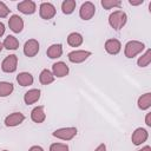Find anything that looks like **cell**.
I'll list each match as a JSON object with an SVG mask.
<instances>
[{
	"label": "cell",
	"instance_id": "obj_1",
	"mask_svg": "<svg viewBox=\"0 0 151 151\" xmlns=\"http://www.w3.org/2000/svg\"><path fill=\"white\" fill-rule=\"evenodd\" d=\"M126 21H127V15H126V13L124 11H120V9L114 11L109 17V24L116 31L122 29L125 26Z\"/></svg>",
	"mask_w": 151,
	"mask_h": 151
},
{
	"label": "cell",
	"instance_id": "obj_2",
	"mask_svg": "<svg viewBox=\"0 0 151 151\" xmlns=\"http://www.w3.org/2000/svg\"><path fill=\"white\" fill-rule=\"evenodd\" d=\"M145 48V45L142 42V41H138V40H130L126 42L125 45V48H124V54L126 58L131 59V58H134L136 55H138L139 53H142Z\"/></svg>",
	"mask_w": 151,
	"mask_h": 151
},
{
	"label": "cell",
	"instance_id": "obj_3",
	"mask_svg": "<svg viewBox=\"0 0 151 151\" xmlns=\"http://www.w3.org/2000/svg\"><path fill=\"white\" fill-rule=\"evenodd\" d=\"M52 136L55 138H59L61 140H71L77 136V127L70 126V127H61L57 129L52 132Z\"/></svg>",
	"mask_w": 151,
	"mask_h": 151
},
{
	"label": "cell",
	"instance_id": "obj_4",
	"mask_svg": "<svg viewBox=\"0 0 151 151\" xmlns=\"http://www.w3.org/2000/svg\"><path fill=\"white\" fill-rule=\"evenodd\" d=\"M18 66V57L15 54H9L7 55L2 63H1V70L6 73H13L15 72Z\"/></svg>",
	"mask_w": 151,
	"mask_h": 151
},
{
	"label": "cell",
	"instance_id": "obj_5",
	"mask_svg": "<svg viewBox=\"0 0 151 151\" xmlns=\"http://www.w3.org/2000/svg\"><path fill=\"white\" fill-rule=\"evenodd\" d=\"M91 52L90 51H84V50H76V51H72L67 54V58L71 63L73 64H80L83 61H85L88 57H91Z\"/></svg>",
	"mask_w": 151,
	"mask_h": 151
},
{
	"label": "cell",
	"instance_id": "obj_6",
	"mask_svg": "<svg viewBox=\"0 0 151 151\" xmlns=\"http://www.w3.org/2000/svg\"><path fill=\"white\" fill-rule=\"evenodd\" d=\"M55 7L51 2H41L39 7V14L44 20H50L55 15Z\"/></svg>",
	"mask_w": 151,
	"mask_h": 151
},
{
	"label": "cell",
	"instance_id": "obj_7",
	"mask_svg": "<svg viewBox=\"0 0 151 151\" xmlns=\"http://www.w3.org/2000/svg\"><path fill=\"white\" fill-rule=\"evenodd\" d=\"M96 13V6L94 4H92L91 1H86L81 5L80 9H79V17L83 20H90L93 18Z\"/></svg>",
	"mask_w": 151,
	"mask_h": 151
},
{
	"label": "cell",
	"instance_id": "obj_8",
	"mask_svg": "<svg viewBox=\"0 0 151 151\" xmlns=\"http://www.w3.org/2000/svg\"><path fill=\"white\" fill-rule=\"evenodd\" d=\"M39 48H40V47H39L38 40H35V39H29V40H27V41L25 42V45H24V53H25L26 57L33 58V57H35V55L38 54Z\"/></svg>",
	"mask_w": 151,
	"mask_h": 151
},
{
	"label": "cell",
	"instance_id": "obj_9",
	"mask_svg": "<svg viewBox=\"0 0 151 151\" xmlns=\"http://www.w3.org/2000/svg\"><path fill=\"white\" fill-rule=\"evenodd\" d=\"M147 138H149V132H147L145 129H143V127L136 129V130L133 131L132 136H131V140H132V143H133L136 146L142 145L143 143H145V142L147 140Z\"/></svg>",
	"mask_w": 151,
	"mask_h": 151
},
{
	"label": "cell",
	"instance_id": "obj_10",
	"mask_svg": "<svg viewBox=\"0 0 151 151\" xmlns=\"http://www.w3.org/2000/svg\"><path fill=\"white\" fill-rule=\"evenodd\" d=\"M70 68L68 66L64 63V61H57L52 65V73L54 76V78H64L68 74Z\"/></svg>",
	"mask_w": 151,
	"mask_h": 151
},
{
	"label": "cell",
	"instance_id": "obj_11",
	"mask_svg": "<svg viewBox=\"0 0 151 151\" xmlns=\"http://www.w3.org/2000/svg\"><path fill=\"white\" fill-rule=\"evenodd\" d=\"M24 120H25V116L21 112H13L5 118V125L8 127H14L20 125Z\"/></svg>",
	"mask_w": 151,
	"mask_h": 151
},
{
	"label": "cell",
	"instance_id": "obj_12",
	"mask_svg": "<svg viewBox=\"0 0 151 151\" xmlns=\"http://www.w3.org/2000/svg\"><path fill=\"white\" fill-rule=\"evenodd\" d=\"M8 26L11 28L12 32L14 33H20L24 28V20L21 17L17 15V14H13L9 19H8Z\"/></svg>",
	"mask_w": 151,
	"mask_h": 151
},
{
	"label": "cell",
	"instance_id": "obj_13",
	"mask_svg": "<svg viewBox=\"0 0 151 151\" xmlns=\"http://www.w3.org/2000/svg\"><path fill=\"white\" fill-rule=\"evenodd\" d=\"M18 9L22 14L29 15V14H33L37 11V5L32 0H24V1H21V2L18 4Z\"/></svg>",
	"mask_w": 151,
	"mask_h": 151
},
{
	"label": "cell",
	"instance_id": "obj_14",
	"mask_svg": "<svg viewBox=\"0 0 151 151\" xmlns=\"http://www.w3.org/2000/svg\"><path fill=\"white\" fill-rule=\"evenodd\" d=\"M120 50H122V44L118 39H107L105 41V51L109 54L116 55L120 52Z\"/></svg>",
	"mask_w": 151,
	"mask_h": 151
},
{
	"label": "cell",
	"instance_id": "obj_15",
	"mask_svg": "<svg viewBox=\"0 0 151 151\" xmlns=\"http://www.w3.org/2000/svg\"><path fill=\"white\" fill-rule=\"evenodd\" d=\"M41 91L39 88H31L24 94V101L26 105H32L40 99Z\"/></svg>",
	"mask_w": 151,
	"mask_h": 151
},
{
	"label": "cell",
	"instance_id": "obj_16",
	"mask_svg": "<svg viewBox=\"0 0 151 151\" xmlns=\"http://www.w3.org/2000/svg\"><path fill=\"white\" fill-rule=\"evenodd\" d=\"M31 119L37 123V124H41L44 123V120L46 119V113H45V109L42 105L40 106H35L32 111H31Z\"/></svg>",
	"mask_w": 151,
	"mask_h": 151
},
{
	"label": "cell",
	"instance_id": "obj_17",
	"mask_svg": "<svg viewBox=\"0 0 151 151\" xmlns=\"http://www.w3.org/2000/svg\"><path fill=\"white\" fill-rule=\"evenodd\" d=\"M46 54H47V57L50 59H58V58H60L61 54H63V46H61V44H53V45H51L47 48Z\"/></svg>",
	"mask_w": 151,
	"mask_h": 151
},
{
	"label": "cell",
	"instance_id": "obj_18",
	"mask_svg": "<svg viewBox=\"0 0 151 151\" xmlns=\"http://www.w3.org/2000/svg\"><path fill=\"white\" fill-rule=\"evenodd\" d=\"M17 81H18V84L20 86H24L25 87V86L32 85L33 81H34V79H33V76L31 73H28V72H21V73H19L17 76Z\"/></svg>",
	"mask_w": 151,
	"mask_h": 151
},
{
	"label": "cell",
	"instance_id": "obj_19",
	"mask_svg": "<svg viewBox=\"0 0 151 151\" xmlns=\"http://www.w3.org/2000/svg\"><path fill=\"white\" fill-rule=\"evenodd\" d=\"M83 35L78 32H72L68 34L67 37V44L71 46V47H79L81 44H83Z\"/></svg>",
	"mask_w": 151,
	"mask_h": 151
},
{
	"label": "cell",
	"instance_id": "obj_20",
	"mask_svg": "<svg viewBox=\"0 0 151 151\" xmlns=\"http://www.w3.org/2000/svg\"><path fill=\"white\" fill-rule=\"evenodd\" d=\"M137 104H138V107L142 111H145V110L150 109V106H151V93L150 92H146V93L142 94L138 98Z\"/></svg>",
	"mask_w": 151,
	"mask_h": 151
},
{
	"label": "cell",
	"instance_id": "obj_21",
	"mask_svg": "<svg viewBox=\"0 0 151 151\" xmlns=\"http://www.w3.org/2000/svg\"><path fill=\"white\" fill-rule=\"evenodd\" d=\"M2 46L6 48V50H12V51H15L19 48V40L14 37V35H7L2 42Z\"/></svg>",
	"mask_w": 151,
	"mask_h": 151
},
{
	"label": "cell",
	"instance_id": "obj_22",
	"mask_svg": "<svg viewBox=\"0 0 151 151\" xmlns=\"http://www.w3.org/2000/svg\"><path fill=\"white\" fill-rule=\"evenodd\" d=\"M39 81H40L42 85H48V84H51V83L54 81V76H53V73H52L50 70L44 68V70L40 72Z\"/></svg>",
	"mask_w": 151,
	"mask_h": 151
},
{
	"label": "cell",
	"instance_id": "obj_23",
	"mask_svg": "<svg viewBox=\"0 0 151 151\" xmlns=\"http://www.w3.org/2000/svg\"><path fill=\"white\" fill-rule=\"evenodd\" d=\"M14 90V86L12 83L8 81H0V97L5 98L8 97Z\"/></svg>",
	"mask_w": 151,
	"mask_h": 151
},
{
	"label": "cell",
	"instance_id": "obj_24",
	"mask_svg": "<svg viewBox=\"0 0 151 151\" xmlns=\"http://www.w3.org/2000/svg\"><path fill=\"white\" fill-rule=\"evenodd\" d=\"M150 63H151V50L147 48V50L145 51V53L142 54V55L138 58L137 65H138L139 67H146V66L150 65Z\"/></svg>",
	"mask_w": 151,
	"mask_h": 151
},
{
	"label": "cell",
	"instance_id": "obj_25",
	"mask_svg": "<svg viewBox=\"0 0 151 151\" xmlns=\"http://www.w3.org/2000/svg\"><path fill=\"white\" fill-rule=\"evenodd\" d=\"M76 1L74 0H65L61 2V11L64 14H71L76 9Z\"/></svg>",
	"mask_w": 151,
	"mask_h": 151
},
{
	"label": "cell",
	"instance_id": "obj_26",
	"mask_svg": "<svg viewBox=\"0 0 151 151\" xmlns=\"http://www.w3.org/2000/svg\"><path fill=\"white\" fill-rule=\"evenodd\" d=\"M100 4L104 7V9H112L114 7L122 6V1H119V0H101Z\"/></svg>",
	"mask_w": 151,
	"mask_h": 151
},
{
	"label": "cell",
	"instance_id": "obj_27",
	"mask_svg": "<svg viewBox=\"0 0 151 151\" xmlns=\"http://www.w3.org/2000/svg\"><path fill=\"white\" fill-rule=\"evenodd\" d=\"M50 151H70V147L64 143H53L50 146Z\"/></svg>",
	"mask_w": 151,
	"mask_h": 151
},
{
	"label": "cell",
	"instance_id": "obj_28",
	"mask_svg": "<svg viewBox=\"0 0 151 151\" xmlns=\"http://www.w3.org/2000/svg\"><path fill=\"white\" fill-rule=\"evenodd\" d=\"M9 12H11V9L6 6V4L0 1V18H6L9 14Z\"/></svg>",
	"mask_w": 151,
	"mask_h": 151
},
{
	"label": "cell",
	"instance_id": "obj_29",
	"mask_svg": "<svg viewBox=\"0 0 151 151\" xmlns=\"http://www.w3.org/2000/svg\"><path fill=\"white\" fill-rule=\"evenodd\" d=\"M145 124L150 127L151 126V113L149 112V113H146V116H145Z\"/></svg>",
	"mask_w": 151,
	"mask_h": 151
},
{
	"label": "cell",
	"instance_id": "obj_30",
	"mask_svg": "<svg viewBox=\"0 0 151 151\" xmlns=\"http://www.w3.org/2000/svg\"><path fill=\"white\" fill-rule=\"evenodd\" d=\"M28 151H44V149L41 146H39V145H33V146H31L28 149Z\"/></svg>",
	"mask_w": 151,
	"mask_h": 151
},
{
	"label": "cell",
	"instance_id": "obj_31",
	"mask_svg": "<svg viewBox=\"0 0 151 151\" xmlns=\"http://www.w3.org/2000/svg\"><path fill=\"white\" fill-rule=\"evenodd\" d=\"M144 2V0H138V1H133V0H129V4L132 5V6H138V5H142Z\"/></svg>",
	"mask_w": 151,
	"mask_h": 151
},
{
	"label": "cell",
	"instance_id": "obj_32",
	"mask_svg": "<svg viewBox=\"0 0 151 151\" xmlns=\"http://www.w3.org/2000/svg\"><path fill=\"white\" fill-rule=\"evenodd\" d=\"M94 151H106V145L105 144H99Z\"/></svg>",
	"mask_w": 151,
	"mask_h": 151
},
{
	"label": "cell",
	"instance_id": "obj_33",
	"mask_svg": "<svg viewBox=\"0 0 151 151\" xmlns=\"http://www.w3.org/2000/svg\"><path fill=\"white\" fill-rule=\"evenodd\" d=\"M5 29H6V28H5V25H4V24L0 21V37H2V35H4Z\"/></svg>",
	"mask_w": 151,
	"mask_h": 151
},
{
	"label": "cell",
	"instance_id": "obj_34",
	"mask_svg": "<svg viewBox=\"0 0 151 151\" xmlns=\"http://www.w3.org/2000/svg\"><path fill=\"white\" fill-rule=\"evenodd\" d=\"M138 151H151V146H149V145H145V146H143L140 150H138Z\"/></svg>",
	"mask_w": 151,
	"mask_h": 151
},
{
	"label": "cell",
	"instance_id": "obj_35",
	"mask_svg": "<svg viewBox=\"0 0 151 151\" xmlns=\"http://www.w3.org/2000/svg\"><path fill=\"white\" fill-rule=\"evenodd\" d=\"M2 48H4V46H2V42H0V52L2 51Z\"/></svg>",
	"mask_w": 151,
	"mask_h": 151
},
{
	"label": "cell",
	"instance_id": "obj_36",
	"mask_svg": "<svg viewBox=\"0 0 151 151\" xmlns=\"http://www.w3.org/2000/svg\"><path fill=\"white\" fill-rule=\"evenodd\" d=\"M4 151H8V150H4Z\"/></svg>",
	"mask_w": 151,
	"mask_h": 151
}]
</instances>
